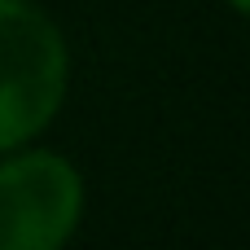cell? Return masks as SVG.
Listing matches in <instances>:
<instances>
[{"label": "cell", "instance_id": "cell-2", "mask_svg": "<svg viewBox=\"0 0 250 250\" xmlns=\"http://www.w3.org/2000/svg\"><path fill=\"white\" fill-rule=\"evenodd\" d=\"M83 215V176L53 149H9L0 163V250H57Z\"/></svg>", "mask_w": 250, "mask_h": 250}, {"label": "cell", "instance_id": "cell-3", "mask_svg": "<svg viewBox=\"0 0 250 250\" xmlns=\"http://www.w3.org/2000/svg\"><path fill=\"white\" fill-rule=\"evenodd\" d=\"M224 4H229L237 18H246V13H250V0H224Z\"/></svg>", "mask_w": 250, "mask_h": 250}, {"label": "cell", "instance_id": "cell-1", "mask_svg": "<svg viewBox=\"0 0 250 250\" xmlns=\"http://www.w3.org/2000/svg\"><path fill=\"white\" fill-rule=\"evenodd\" d=\"M70 53L35 0H0V154L31 145L62 110Z\"/></svg>", "mask_w": 250, "mask_h": 250}]
</instances>
